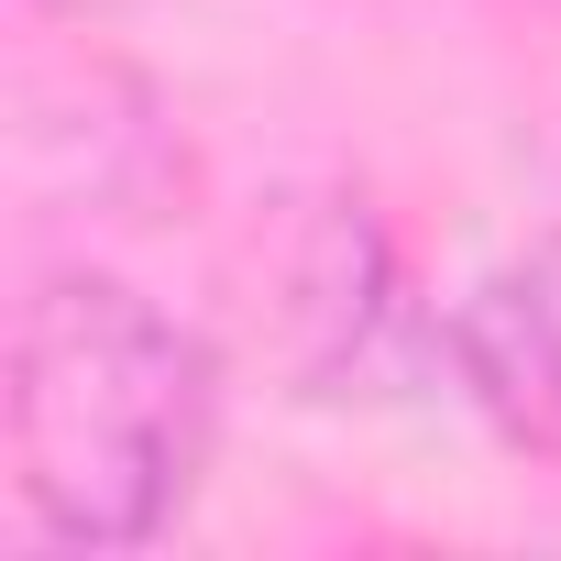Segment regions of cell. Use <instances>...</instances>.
I'll use <instances>...</instances> for the list:
<instances>
[{"mask_svg": "<svg viewBox=\"0 0 561 561\" xmlns=\"http://www.w3.org/2000/svg\"><path fill=\"white\" fill-rule=\"evenodd\" d=\"M451 364H462L473 408L506 440L561 451V242L495 264L484 287L451 309Z\"/></svg>", "mask_w": 561, "mask_h": 561, "instance_id": "2", "label": "cell"}, {"mask_svg": "<svg viewBox=\"0 0 561 561\" xmlns=\"http://www.w3.org/2000/svg\"><path fill=\"white\" fill-rule=\"evenodd\" d=\"M220 430L209 342L122 275H45L12 320V484L67 550H144Z\"/></svg>", "mask_w": 561, "mask_h": 561, "instance_id": "1", "label": "cell"}]
</instances>
